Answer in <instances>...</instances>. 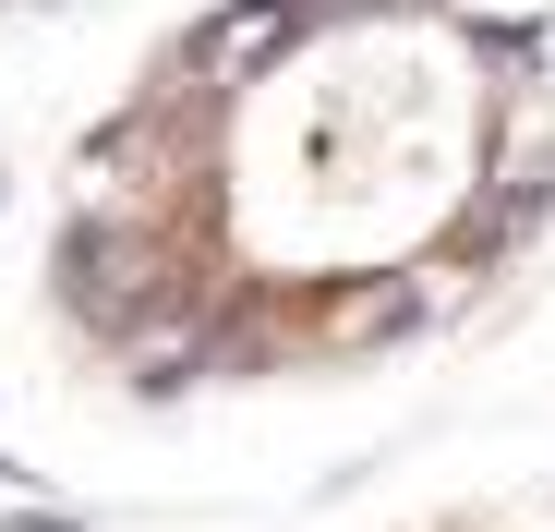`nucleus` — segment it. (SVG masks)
<instances>
[{"mask_svg": "<svg viewBox=\"0 0 555 532\" xmlns=\"http://www.w3.org/2000/svg\"><path fill=\"white\" fill-rule=\"evenodd\" d=\"M0 532H98V520H85V508H13Z\"/></svg>", "mask_w": 555, "mask_h": 532, "instance_id": "obj_1", "label": "nucleus"}]
</instances>
